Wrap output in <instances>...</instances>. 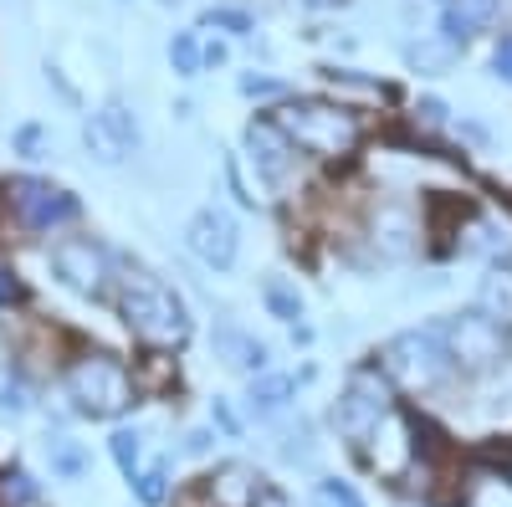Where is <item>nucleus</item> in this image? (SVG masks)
Instances as JSON below:
<instances>
[{"label": "nucleus", "instance_id": "nucleus-23", "mask_svg": "<svg viewBox=\"0 0 512 507\" xmlns=\"http://www.w3.org/2000/svg\"><path fill=\"white\" fill-rule=\"evenodd\" d=\"M318 507H364V497H359L349 482L323 477V482H318Z\"/></svg>", "mask_w": 512, "mask_h": 507}, {"label": "nucleus", "instance_id": "nucleus-3", "mask_svg": "<svg viewBox=\"0 0 512 507\" xmlns=\"http://www.w3.org/2000/svg\"><path fill=\"white\" fill-rule=\"evenodd\" d=\"M67 395L82 415H93V420H113L128 410V400H134V385H128V369L108 354H88V359H77L67 369Z\"/></svg>", "mask_w": 512, "mask_h": 507}, {"label": "nucleus", "instance_id": "nucleus-19", "mask_svg": "<svg viewBox=\"0 0 512 507\" xmlns=\"http://www.w3.org/2000/svg\"><path fill=\"white\" fill-rule=\"evenodd\" d=\"M47 456H52V472H57V477H67V482L88 472V451H82L77 441H67V436L47 441Z\"/></svg>", "mask_w": 512, "mask_h": 507}, {"label": "nucleus", "instance_id": "nucleus-28", "mask_svg": "<svg viewBox=\"0 0 512 507\" xmlns=\"http://www.w3.org/2000/svg\"><path fill=\"white\" fill-rule=\"evenodd\" d=\"M492 67H497V77H502V82H512V36H502V41H497Z\"/></svg>", "mask_w": 512, "mask_h": 507}, {"label": "nucleus", "instance_id": "nucleus-6", "mask_svg": "<svg viewBox=\"0 0 512 507\" xmlns=\"http://www.w3.org/2000/svg\"><path fill=\"white\" fill-rule=\"evenodd\" d=\"M6 200L16 210V221L31 226V231H57L67 221H77V195L72 190H57L52 180H36V175H21L6 185Z\"/></svg>", "mask_w": 512, "mask_h": 507}, {"label": "nucleus", "instance_id": "nucleus-25", "mask_svg": "<svg viewBox=\"0 0 512 507\" xmlns=\"http://www.w3.org/2000/svg\"><path fill=\"white\" fill-rule=\"evenodd\" d=\"M205 26H221V31H231V36H251V31H256L246 11H205Z\"/></svg>", "mask_w": 512, "mask_h": 507}, {"label": "nucleus", "instance_id": "nucleus-30", "mask_svg": "<svg viewBox=\"0 0 512 507\" xmlns=\"http://www.w3.org/2000/svg\"><path fill=\"white\" fill-rule=\"evenodd\" d=\"M16 144H21V154H31V159H36V149H41V129H36V123H26V129L16 134Z\"/></svg>", "mask_w": 512, "mask_h": 507}, {"label": "nucleus", "instance_id": "nucleus-29", "mask_svg": "<svg viewBox=\"0 0 512 507\" xmlns=\"http://www.w3.org/2000/svg\"><path fill=\"white\" fill-rule=\"evenodd\" d=\"M210 415H216V426H221L226 436H241V420L231 415V405H226V400H216V405H210Z\"/></svg>", "mask_w": 512, "mask_h": 507}, {"label": "nucleus", "instance_id": "nucleus-7", "mask_svg": "<svg viewBox=\"0 0 512 507\" xmlns=\"http://www.w3.org/2000/svg\"><path fill=\"white\" fill-rule=\"evenodd\" d=\"M82 144H88V154L98 164H123L128 154L139 149V118L128 103H108L103 113H93L88 123H82Z\"/></svg>", "mask_w": 512, "mask_h": 507}, {"label": "nucleus", "instance_id": "nucleus-21", "mask_svg": "<svg viewBox=\"0 0 512 507\" xmlns=\"http://www.w3.org/2000/svg\"><path fill=\"white\" fill-rule=\"evenodd\" d=\"M169 67H175L180 77H195V72L205 67V57H200V41H195V31H175V41H169Z\"/></svg>", "mask_w": 512, "mask_h": 507}, {"label": "nucleus", "instance_id": "nucleus-14", "mask_svg": "<svg viewBox=\"0 0 512 507\" xmlns=\"http://www.w3.org/2000/svg\"><path fill=\"white\" fill-rule=\"evenodd\" d=\"M477 313H482L492 328H512V262L487 267V277H482V287H477Z\"/></svg>", "mask_w": 512, "mask_h": 507}, {"label": "nucleus", "instance_id": "nucleus-9", "mask_svg": "<svg viewBox=\"0 0 512 507\" xmlns=\"http://www.w3.org/2000/svg\"><path fill=\"white\" fill-rule=\"evenodd\" d=\"M441 344L451 354V364L461 369H487L502 359V328H492L482 313H461L441 328Z\"/></svg>", "mask_w": 512, "mask_h": 507}, {"label": "nucleus", "instance_id": "nucleus-34", "mask_svg": "<svg viewBox=\"0 0 512 507\" xmlns=\"http://www.w3.org/2000/svg\"><path fill=\"white\" fill-rule=\"evenodd\" d=\"M303 6H313V11H333V6H344V0H303Z\"/></svg>", "mask_w": 512, "mask_h": 507}, {"label": "nucleus", "instance_id": "nucleus-17", "mask_svg": "<svg viewBox=\"0 0 512 507\" xmlns=\"http://www.w3.org/2000/svg\"><path fill=\"white\" fill-rule=\"evenodd\" d=\"M108 451H113V461H118V472L134 482L139 472H144V436L134 431V426H118L113 431V441H108Z\"/></svg>", "mask_w": 512, "mask_h": 507}, {"label": "nucleus", "instance_id": "nucleus-15", "mask_svg": "<svg viewBox=\"0 0 512 507\" xmlns=\"http://www.w3.org/2000/svg\"><path fill=\"white\" fill-rule=\"evenodd\" d=\"M256 497H262V477L251 467H241V461L221 467V477H210V502L216 507H251Z\"/></svg>", "mask_w": 512, "mask_h": 507}, {"label": "nucleus", "instance_id": "nucleus-24", "mask_svg": "<svg viewBox=\"0 0 512 507\" xmlns=\"http://www.w3.org/2000/svg\"><path fill=\"white\" fill-rule=\"evenodd\" d=\"M0 502H11V507L36 502V482L26 472H6V477H0Z\"/></svg>", "mask_w": 512, "mask_h": 507}, {"label": "nucleus", "instance_id": "nucleus-8", "mask_svg": "<svg viewBox=\"0 0 512 507\" xmlns=\"http://www.w3.org/2000/svg\"><path fill=\"white\" fill-rule=\"evenodd\" d=\"M185 246L195 251L205 267L226 272V267L236 262V251H241V231H236V221H231V210H221V205L195 210L190 226H185Z\"/></svg>", "mask_w": 512, "mask_h": 507}, {"label": "nucleus", "instance_id": "nucleus-31", "mask_svg": "<svg viewBox=\"0 0 512 507\" xmlns=\"http://www.w3.org/2000/svg\"><path fill=\"white\" fill-rule=\"evenodd\" d=\"M21 298V282L11 277V272H0V308H6V303H16Z\"/></svg>", "mask_w": 512, "mask_h": 507}, {"label": "nucleus", "instance_id": "nucleus-13", "mask_svg": "<svg viewBox=\"0 0 512 507\" xmlns=\"http://www.w3.org/2000/svg\"><path fill=\"white\" fill-rule=\"evenodd\" d=\"M502 11V0H446V11H441V26H446V41L451 47H461L472 31H487Z\"/></svg>", "mask_w": 512, "mask_h": 507}, {"label": "nucleus", "instance_id": "nucleus-16", "mask_svg": "<svg viewBox=\"0 0 512 507\" xmlns=\"http://www.w3.org/2000/svg\"><path fill=\"white\" fill-rule=\"evenodd\" d=\"M216 354H221L231 369H241V374H262V369H267V344H256L251 333H241V328H231V323L216 328Z\"/></svg>", "mask_w": 512, "mask_h": 507}, {"label": "nucleus", "instance_id": "nucleus-27", "mask_svg": "<svg viewBox=\"0 0 512 507\" xmlns=\"http://www.w3.org/2000/svg\"><path fill=\"white\" fill-rule=\"evenodd\" d=\"M241 93L246 98H272V93H282V82H272V77H241Z\"/></svg>", "mask_w": 512, "mask_h": 507}, {"label": "nucleus", "instance_id": "nucleus-32", "mask_svg": "<svg viewBox=\"0 0 512 507\" xmlns=\"http://www.w3.org/2000/svg\"><path fill=\"white\" fill-rule=\"evenodd\" d=\"M185 451H190V456H205V451H210V431H190Z\"/></svg>", "mask_w": 512, "mask_h": 507}, {"label": "nucleus", "instance_id": "nucleus-4", "mask_svg": "<svg viewBox=\"0 0 512 507\" xmlns=\"http://www.w3.org/2000/svg\"><path fill=\"white\" fill-rule=\"evenodd\" d=\"M384 374L400 379L405 390H436L451 374V354L441 344V328H410L384 344Z\"/></svg>", "mask_w": 512, "mask_h": 507}, {"label": "nucleus", "instance_id": "nucleus-33", "mask_svg": "<svg viewBox=\"0 0 512 507\" xmlns=\"http://www.w3.org/2000/svg\"><path fill=\"white\" fill-rule=\"evenodd\" d=\"M251 507H292V502H287L282 492H272V487H262V497H256Z\"/></svg>", "mask_w": 512, "mask_h": 507}, {"label": "nucleus", "instance_id": "nucleus-5", "mask_svg": "<svg viewBox=\"0 0 512 507\" xmlns=\"http://www.w3.org/2000/svg\"><path fill=\"white\" fill-rule=\"evenodd\" d=\"M338 431H344L349 441H369L379 420L395 415V395H390V379H384L379 369H359L349 374L344 395H338Z\"/></svg>", "mask_w": 512, "mask_h": 507}, {"label": "nucleus", "instance_id": "nucleus-12", "mask_svg": "<svg viewBox=\"0 0 512 507\" xmlns=\"http://www.w3.org/2000/svg\"><path fill=\"white\" fill-rule=\"evenodd\" d=\"M303 379H308V369H303V374H256L251 390H246L251 415H256V420L282 415V410L292 405V395H297V385H303Z\"/></svg>", "mask_w": 512, "mask_h": 507}, {"label": "nucleus", "instance_id": "nucleus-2", "mask_svg": "<svg viewBox=\"0 0 512 507\" xmlns=\"http://www.w3.org/2000/svg\"><path fill=\"white\" fill-rule=\"evenodd\" d=\"M272 123L287 134L292 149H308L318 159H338L359 144V118L333 103H287L282 118H272Z\"/></svg>", "mask_w": 512, "mask_h": 507}, {"label": "nucleus", "instance_id": "nucleus-1", "mask_svg": "<svg viewBox=\"0 0 512 507\" xmlns=\"http://www.w3.org/2000/svg\"><path fill=\"white\" fill-rule=\"evenodd\" d=\"M118 308H123L128 328H134L139 338H149V344H180V338L190 333V313H185V303H180V292L164 287V282L149 277V272H128V277H123Z\"/></svg>", "mask_w": 512, "mask_h": 507}, {"label": "nucleus", "instance_id": "nucleus-10", "mask_svg": "<svg viewBox=\"0 0 512 507\" xmlns=\"http://www.w3.org/2000/svg\"><path fill=\"white\" fill-rule=\"evenodd\" d=\"M52 267L72 292H88L93 298V292H103V277H108V251L88 236H67L52 246Z\"/></svg>", "mask_w": 512, "mask_h": 507}, {"label": "nucleus", "instance_id": "nucleus-26", "mask_svg": "<svg viewBox=\"0 0 512 507\" xmlns=\"http://www.w3.org/2000/svg\"><path fill=\"white\" fill-rule=\"evenodd\" d=\"M451 57H456L451 41H441V47H410V62H415V67H441V62H451Z\"/></svg>", "mask_w": 512, "mask_h": 507}, {"label": "nucleus", "instance_id": "nucleus-20", "mask_svg": "<svg viewBox=\"0 0 512 507\" xmlns=\"http://www.w3.org/2000/svg\"><path fill=\"white\" fill-rule=\"evenodd\" d=\"M262 303H267L272 318H282V323H297V318H303V298H297V287H287L282 277H272V282L262 287Z\"/></svg>", "mask_w": 512, "mask_h": 507}, {"label": "nucleus", "instance_id": "nucleus-22", "mask_svg": "<svg viewBox=\"0 0 512 507\" xmlns=\"http://www.w3.org/2000/svg\"><path fill=\"white\" fill-rule=\"evenodd\" d=\"M0 410H11V415H26L31 410V390H26V379L11 374V369H0Z\"/></svg>", "mask_w": 512, "mask_h": 507}, {"label": "nucleus", "instance_id": "nucleus-18", "mask_svg": "<svg viewBox=\"0 0 512 507\" xmlns=\"http://www.w3.org/2000/svg\"><path fill=\"white\" fill-rule=\"evenodd\" d=\"M134 497L144 507H164V497H169V461H149V467L134 477Z\"/></svg>", "mask_w": 512, "mask_h": 507}, {"label": "nucleus", "instance_id": "nucleus-11", "mask_svg": "<svg viewBox=\"0 0 512 507\" xmlns=\"http://www.w3.org/2000/svg\"><path fill=\"white\" fill-rule=\"evenodd\" d=\"M246 149H251L256 175H267V180H282V175H287L292 144H287V134L277 129L272 118H256V123H251V129H246Z\"/></svg>", "mask_w": 512, "mask_h": 507}]
</instances>
